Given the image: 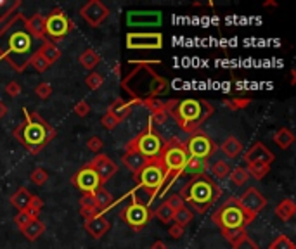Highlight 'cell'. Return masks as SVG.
Listing matches in <instances>:
<instances>
[{
  "instance_id": "38",
  "label": "cell",
  "mask_w": 296,
  "mask_h": 249,
  "mask_svg": "<svg viewBox=\"0 0 296 249\" xmlns=\"http://www.w3.org/2000/svg\"><path fill=\"white\" fill-rule=\"evenodd\" d=\"M229 178H231V182L236 187H243V185H246V182L249 180V175H248L246 168H243V166H236V168L231 170Z\"/></svg>"
},
{
  "instance_id": "62",
  "label": "cell",
  "mask_w": 296,
  "mask_h": 249,
  "mask_svg": "<svg viewBox=\"0 0 296 249\" xmlns=\"http://www.w3.org/2000/svg\"><path fill=\"white\" fill-rule=\"evenodd\" d=\"M296 83V71L294 69H291V85Z\"/></svg>"
},
{
  "instance_id": "35",
  "label": "cell",
  "mask_w": 296,
  "mask_h": 249,
  "mask_svg": "<svg viewBox=\"0 0 296 249\" xmlns=\"http://www.w3.org/2000/svg\"><path fill=\"white\" fill-rule=\"evenodd\" d=\"M173 215H175V209H171L165 201H163L154 211V216L165 225H170L171 221H173Z\"/></svg>"
},
{
  "instance_id": "57",
  "label": "cell",
  "mask_w": 296,
  "mask_h": 249,
  "mask_svg": "<svg viewBox=\"0 0 296 249\" xmlns=\"http://www.w3.org/2000/svg\"><path fill=\"white\" fill-rule=\"evenodd\" d=\"M184 232H185V228L184 227H180V225H177V223H173L170 227V237L171 239H182V235H184Z\"/></svg>"
},
{
  "instance_id": "21",
  "label": "cell",
  "mask_w": 296,
  "mask_h": 249,
  "mask_svg": "<svg viewBox=\"0 0 296 249\" xmlns=\"http://www.w3.org/2000/svg\"><path fill=\"white\" fill-rule=\"evenodd\" d=\"M83 228L87 230V233L92 237V239H101V237L106 235V233L109 232L111 223H109V220L104 215H99V216L92 218V220L85 221Z\"/></svg>"
},
{
  "instance_id": "15",
  "label": "cell",
  "mask_w": 296,
  "mask_h": 249,
  "mask_svg": "<svg viewBox=\"0 0 296 249\" xmlns=\"http://www.w3.org/2000/svg\"><path fill=\"white\" fill-rule=\"evenodd\" d=\"M71 185H75L76 189H80L81 192H95L99 187H104L101 185V180L99 177L95 175V171H93L90 166L85 165L83 168H80L76 171L75 175L71 177Z\"/></svg>"
},
{
  "instance_id": "2",
  "label": "cell",
  "mask_w": 296,
  "mask_h": 249,
  "mask_svg": "<svg viewBox=\"0 0 296 249\" xmlns=\"http://www.w3.org/2000/svg\"><path fill=\"white\" fill-rule=\"evenodd\" d=\"M130 64L135 68L122 80V88L132 100L154 99L168 92V80L151 68L153 64H159V61H130Z\"/></svg>"
},
{
  "instance_id": "25",
  "label": "cell",
  "mask_w": 296,
  "mask_h": 249,
  "mask_svg": "<svg viewBox=\"0 0 296 249\" xmlns=\"http://www.w3.org/2000/svg\"><path fill=\"white\" fill-rule=\"evenodd\" d=\"M31 197H33V194H31L30 190L26 189V187H19V189L16 190L13 196H11V204H13L16 209H18V213L19 211H25V209L28 208Z\"/></svg>"
},
{
  "instance_id": "20",
  "label": "cell",
  "mask_w": 296,
  "mask_h": 249,
  "mask_svg": "<svg viewBox=\"0 0 296 249\" xmlns=\"http://www.w3.org/2000/svg\"><path fill=\"white\" fill-rule=\"evenodd\" d=\"M274 159V153L268 147H265L262 142H255L249 147L248 153H244V161L246 163H267V165H272Z\"/></svg>"
},
{
  "instance_id": "9",
  "label": "cell",
  "mask_w": 296,
  "mask_h": 249,
  "mask_svg": "<svg viewBox=\"0 0 296 249\" xmlns=\"http://www.w3.org/2000/svg\"><path fill=\"white\" fill-rule=\"evenodd\" d=\"M163 146H165V139L154 130V125H147L146 130L130 139L125 146V151H135L146 159H154L161 153Z\"/></svg>"
},
{
  "instance_id": "29",
  "label": "cell",
  "mask_w": 296,
  "mask_h": 249,
  "mask_svg": "<svg viewBox=\"0 0 296 249\" xmlns=\"http://www.w3.org/2000/svg\"><path fill=\"white\" fill-rule=\"evenodd\" d=\"M38 52H40L42 56H44L45 59L49 61V64L56 62L62 56V52H61L59 47L54 44V42H50V40H44V42H42V45H40V49H38Z\"/></svg>"
},
{
  "instance_id": "52",
  "label": "cell",
  "mask_w": 296,
  "mask_h": 249,
  "mask_svg": "<svg viewBox=\"0 0 296 249\" xmlns=\"http://www.w3.org/2000/svg\"><path fill=\"white\" fill-rule=\"evenodd\" d=\"M31 220H33V218H30V215L26 211H19L18 215L14 216V223H16V227H18L19 230H21L25 225H28Z\"/></svg>"
},
{
  "instance_id": "14",
  "label": "cell",
  "mask_w": 296,
  "mask_h": 249,
  "mask_svg": "<svg viewBox=\"0 0 296 249\" xmlns=\"http://www.w3.org/2000/svg\"><path fill=\"white\" fill-rule=\"evenodd\" d=\"M127 47L132 50H159L163 47L161 33H128Z\"/></svg>"
},
{
  "instance_id": "11",
  "label": "cell",
  "mask_w": 296,
  "mask_h": 249,
  "mask_svg": "<svg viewBox=\"0 0 296 249\" xmlns=\"http://www.w3.org/2000/svg\"><path fill=\"white\" fill-rule=\"evenodd\" d=\"M75 28V23L66 16L61 7L52 9L45 16V38L47 40H61Z\"/></svg>"
},
{
  "instance_id": "10",
  "label": "cell",
  "mask_w": 296,
  "mask_h": 249,
  "mask_svg": "<svg viewBox=\"0 0 296 249\" xmlns=\"http://www.w3.org/2000/svg\"><path fill=\"white\" fill-rule=\"evenodd\" d=\"M130 197H132V202L128 206H125L122 211H120V218H122V221H125V225H128L134 232H140L147 223H149L153 213H151L149 206L137 199L135 190L130 192Z\"/></svg>"
},
{
  "instance_id": "8",
  "label": "cell",
  "mask_w": 296,
  "mask_h": 249,
  "mask_svg": "<svg viewBox=\"0 0 296 249\" xmlns=\"http://www.w3.org/2000/svg\"><path fill=\"white\" fill-rule=\"evenodd\" d=\"M134 180L139 189H142L146 194H149L151 201H153L156 194L161 192V189L166 184V171L158 158L147 159L146 165L137 173H134Z\"/></svg>"
},
{
  "instance_id": "59",
  "label": "cell",
  "mask_w": 296,
  "mask_h": 249,
  "mask_svg": "<svg viewBox=\"0 0 296 249\" xmlns=\"http://www.w3.org/2000/svg\"><path fill=\"white\" fill-rule=\"evenodd\" d=\"M7 111H9V107H7V106H6V104H4V102H2V100H0V119H2V118H4V116H6V114H7Z\"/></svg>"
},
{
  "instance_id": "33",
  "label": "cell",
  "mask_w": 296,
  "mask_h": 249,
  "mask_svg": "<svg viewBox=\"0 0 296 249\" xmlns=\"http://www.w3.org/2000/svg\"><path fill=\"white\" fill-rule=\"evenodd\" d=\"M246 165L248 175L255 178V180H262L265 175L270 171V165H267V163H246Z\"/></svg>"
},
{
  "instance_id": "1",
  "label": "cell",
  "mask_w": 296,
  "mask_h": 249,
  "mask_svg": "<svg viewBox=\"0 0 296 249\" xmlns=\"http://www.w3.org/2000/svg\"><path fill=\"white\" fill-rule=\"evenodd\" d=\"M23 19H25V16L21 13H16L0 28V61H7L18 73H23L28 68L31 40H33L26 33V30L19 26Z\"/></svg>"
},
{
  "instance_id": "30",
  "label": "cell",
  "mask_w": 296,
  "mask_h": 249,
  "mask_svg": "<svg viewBox=\"0 0 296 249\" xmlns=\"http://www.w3.org/2000/svg\"><path fill=\"white\" fill-rule=\"evenodd\" d=\"M272 140L275 142V146L280 147V149H289L294 142V134L289 130V128H279L274 134Z\"/></svg>"
},
{
  "instance_id": "54",
  "label": "cell",
  "mask_w": 296,
  "mask_h": 249,
  "mask_svg": "<svg viewBox=\"0 0 296 249\" xmlns=\"http://www.w3.org/2000/svg\"><path fill=\"white\" fill-rule=\"evenodd\" d=\"M21 85L18 83V81H9V83L6 85V93L9 97H18L19 93H21Z\"/></svg>"
},
{
  "instance_id": "55",
  "label": "cell",
  "mask_w": 296,
  "mask_h": 249,
  "mask_svg": "<svg viewBox=\"0 0 296 249\" xmlns=\"http://www.w3.org/2000/svg\"><path fill=\"white\" fill-rule=\"evenodd\" d=\"M95 206V199H93L92 192H85L83 196L80 197V209L81 208H93Z\"/></svg>"
},
{
  "instance_id": "49",
  "label": "cell",
  "mask_w": 296,
  "mask_h": 249,
  "mask_svg": "<svg viewBox=\"0 0 296 249\" xmlns=\"http://www.w3.org/2000/svg\"><path fill=\"white\" fill-rule=\"evenodd\" d=\"M73 111H75L76 116L85 118V116H88V112H90V104H88L87 100H78L75 104V107H73Z\"/></svg>"
},
{
  "instance_id": "53",
  "label": "cell",
  "mask_w": 296,
  "mask_h": 249,
  "mask_svg": "<svg viewBox=\"0 0 296 249\" xmlns=\"http://www.w3.org/2000/svg\"><path fill=\"white\" fill-rule=\"evenodd\" d=\"M165 202L170 206L171 209H175V211H177L178 208H182V206H185V202L182 201V197L178 196V194H171V196H170Z\"/></svg>"
},
{
  "instance_id": "22",
  "label": "cell",
  "mask_w": 296,
  "mask_h": 249,
  "mask_svg": "<svg viewBox=\"0 0 296 249\" xmlns=\"http://www.w3.org/2000/svg\"><path fill=\"white\" fill-rule=\"evenodd\" d=\"M135 106H142V100H130V102H125L122 97H118V99L108 107V112H111V114L122 123L123 119H127L128 116H130V112L134 111Z\"/></svg>"
},
{
  "instance_id": "44",
  "label": "cell",
  "mask_w": 296,
  "mask_h": 249,
  "mask_svg": "<svg viewBox=\"0 0 296 249\" xmlns=\"http://www.w3.org/2000/svg\"><path fill=\"white\" fill-rule=\"evenodd\" d=\"M103 83H104V76L95 71H92L90 75L85 78V85H87L88 90H99L103 87Z\"/></svg>"
},
{
  "instance_id": "28",
  "label": "cell",
  "mask_w": 296,
  "mask_h": 249,
  "mask_svg": "<svg viewBox=\"0 0 296 249\" xmlns=\"http://www.w3.org/2000/svg\"><path fill=\"white\" fill-rule=\"evenodd\" d=\"M208 161L206 159H200V158H194V156H189L187 158V163L184 166V171L182 173H190V175H203L206 173L208 170Z\"/></svg>"
},
{
  "instance_id": "56",
  "label": "cell",
  "mask_w": 296,
  "mask_h": 249,
  "mask_svg": "<svg viewBox=\"0 0 296 249\" xmlns=\"http://www.w3.org/2000/svg\"><path fill=\"white\" fill-rule=\"evenodd\" d=\"M163 102H165V100H161L159 97H154V99H146V100H142V106H146L151 112H153V111H156L158 107H161Z\"/></svg>"
},
{
  "instance_id": "43",
  "label": "cell",
  "mask_w": 296,
  "mask_h": 249,
  "mask_svg": "<svg viewBox=\"0 0 296 249\" xmlns=\"http://www.w3.org/2000/svg\"><path fill=\"white\" fill-rule=\"evenodd\" d=\"M42 208H44V201L40 199L38 196H33L31 197V201H30V204H28V208L25 209L26 213L30 215V218H38V215H40V211H42Z\"/></svg>"
},
{
  "instance_id": "36",
  "label": "cell",
  "mask_w": 296,
  "mask_h": 249,
  "mask_svg": "<svg viewBox=\"0 0 296 249\" xmlns=\"http://www.w3.org/2000/svg\"><path fill=\"white\" fill-rule=\"evenodd\" d=\"M28 66H31V68L35 69V71H38V73H45L47 69L50 68V64H49V61L45 59L44 56H42L40 52H33L30 56V59H28Z\"/></svg>"
},
{
  "instance_id": "26",
  "label": "cell",
  "mask_w": 296,
  "mask_h": 249,
  "mask_svg": "<svg viewBox=\"0 0 296 249\" xmlns=\"http://www.w3.org/2000/svg\"><path fill=\"white\" fill-rule=\"evenodd\" d=\"M44 232H45V223L40 220V218H35V220H31L28 225H25V227L21 228V233L28 240H31V242L37 240Z\"/></svg>"
},
{
  "instance_id": "60",
  "label": "cell",
  "mask_w": 296,
  "mask_h": 249,
  "mask_svg": "<svg viewBox=\"0 0 296 249\" xmlns=\"http://www.w3.org/2000/svg\"><path fill=\"white\" fill-rule=\"evenodd\" d=\"M113 71H115V75H116V76H122V66H120L118 62H116L115 68H113Z\"/></svg>"
},
{
  "instance_id": "58",
  "label": "cell",
  "mask_w": 296,
  "mask_h": 249,
  "mask_svg": "<svg viewBox=\"0 0 296 249\" xmlns=\"http://www.w3.org/2000/svg\"><path fill=\"white\" fill-rule=\"evenodd\" d=\"M151 249H168V247H166V244L163 240H156V242H153Z\"/></svg>"
},
{
  "instance_id": "18",
  "label": "cell",
  "mask_w": 296,
  "mask_h": 249,
  "mask_svg": "<svg viewBox=\"0 0 296 249\" xmlns=\"http://www.w3.org/2000/svg\"><path fill=\"white\" fill-rule=\"evenodd\" d=\"M237 199H239V202L243 204V208L246 209L248 213H251V215H255V216H258V213L267 206V199H265L263 194L260 192L258 189H255V187L246 189Z\"/></svg>"
},
{
  "instance_id": "50",
  "label": "cell",
  "mask_w": 296,
  "mask_h": 249,
  "mask_svg": "<svg viewBox=\"0 0 296 249\" xmlns=\"http://www.w3.org/2000/svg\"><path fill=\"white\" fill-rule=\"evenodd\" d=\"M87 147H88V151H92V153L99 154L101 151H103V147H104V142H103V139H101V137L93 135V137H90V139L87 140Z\"/></svg>"
},
{
  "instance_id": "7",
  "label": "cell",
  "mask_w": 296,
  "mask_h": 249,
  "mask_svg": "<svg viewBox=\"0 0 296 249\" xmlns=\"http://www.w3.org/2000/svg\"><path fill=\"white\" fill-rule=\"evenodd\" d=\"M187 158H189V154H187V151H185L184 142H180L178 139L165 140V146H163L158 159L161 161L163 168L166 171V184L161 189V194H159V196H163V194L166 192V189L170 187V184H173V182L182 175L184 166L187 163Z\"/></svg>"
},
{
  "instance_id": "39",
  "label": "cell",
  "mask_w": 296,
  "mask_h": 249,
  "mask_svg": "<svg viewBox=\"0 0 296 249\" xmlns=\"http://www.w3.org/2000/svg\"><path fill=\"white\" fill-rule=\"evenodd\" d=\"M192 218H194V215H192V211H190L187 206H182V208H178L177 211H175V215H173V221L177 225H180V227H187V225L192 221Z\"/></svg>"
},
{
  "instance_id": "4",
  "label": "cell",
  "mask_w": 296,
  "mask_h": 249,
  "mask_svg": "<svg viewBox=\"0 0 296 249\" xmlns=\"http://www.w3.org/2000/svg\"><path fill=\"white\" fill-rule=\"evenodd\" d=\"M255 215L248 213L243 208V204H241L237 197H229L227 201L222 202L213 211L212 221L220 228L225 240L229 244H232L234 240H237L241 235L246 233V227L251 221H255Z\"/></svg>"
},
{
  "instance_id": "42",
  "label": "cell",
  "mask_w": 296,
  "mask_h": 249,
  "mask_svg": "<svg viewBox=\"0 0 296 249\" xmlns=\"http://www.w3.org/2000/svg\"><path fill=\"white\" fill-rule=\"evenodd\" d=\"M231 246L232 249H258V244H256L248 233H244V235H241L237 240H234Z\"/></svg>"
},
{
  "instance_id": "46",
  "label": "cell",
  "mask_w": 296,
  "mask_h": 249,
  "mask_svg": "<svg viewBox=\"0 0 296 249\" xmlns=\"http://www.w3.org/2000/svg\"><path fill=\"white\" fill-rule=\"evenodd\" d=\"M168 119V112H166V107H165V102H163L161 107H158L156 111L151 112V125H163Z\"/></svg>"
},
{
  "instance_id": "3",
  "label": "cell",
  "mask_w": 296,
  "mask_h": 249,
  "mask_svg": "<svg viewBox=\"0 0 296 249\" xmlns=\"http://www.w3.org/2000/svg\"><path fill=\"white\" fill-rule=\"evenodd\" d=\"M23 112L25 119L14 128L13 135L31 156H35L56 139V128L28 107H23Z\"/></svg>"
},
{
  "instance_id": "27",
  "label": "cell",
  "mask_w": 296,
  "mask_h": 249,
  "mask_svg": "<svg viewBox=\"0 0 296 249\" xmlns=\"http://www.w3.org/2000/svg\"><path fill=\"white\" fill-rule=\"evenodd\" d=\"M294 213H296V204L293 199H289V197L282 199L277 206H275V216L282 221L291 220V218L294 216Z\"/></svg>"
},
{
  "instance_id": "45",
  "label": "cell",
  "mask_w": 296,
  "mask_h": 249,
  "mask_svg": "<svg viewBox=\"0 0 296 249\" xmlns=\"http://www.w3.org/2000/svg\"><path fill=\"white\" fill-rule=\"evenodd\" d=\"M30 180L33 182L35 185L42 187L44 184H47V180H49V173H47L44 168H35L30 175Z\"/></svg>"
},
{
  "instance_id": "32",
  "label": "cell",
  "mask_w": 296,
  "mask_h": 249,
  "mask_svg": "<svg viewBox=\"0 0 296 249\" xmlns=\"http://www.w3.org/2000/svg\"><path fill=\"white\" fill-rule=\"evenodd\" d=\"M21 7V0H0V23H6Z\"/></svg>"
},
{
  "instance_id": "24",
  "label": "cell",
  "mask_w": 296,
  "mask_h": 249,
  "mask_svg": "<svg viewBox=\"0 0 296 249\" xmlns=\"http://www.w3.org/2000/svg\"><path fill=\"white\" fill-rule=\"evenodd\" d=\"M146 161H147V159L144 158V156H140L139 153H135V151H125L123 156H122L123 166L128 171H132V175L137 173V171L142 168L144 165H146Z\"/></svg>"
},
{
  "instance_id": "41",
  "label": "cell",
  "mask_w": 296,
  "mask_h": 249,
  "mask_svg": "<svg viewBox=\"0 0 296 249\" xmlns=\"http://www.w3.org/2000/svg\"><path fill=\"white\" fill-rule=\"evenodd\" d=\"M268 249H296V246L287 235H277L268 244Z\"/></svg>"
},
{
  "instance_id": "51",
  "label": "cell",
  "mask_w": 296,
  "mask_h": 249,
  "mask_svg": "<svg viewBox=\"0 0 296 249\" xmlns=\"http://www.w3.org/2000/svg\"><path fill=\"white\" fill-rule=\"evenodd\" d=\"M101 213H103V209L97 208V206H93V208H81V209H80V215L83 216L85 221H87V220H92V218H95V216H99Z\"/></svg>"
},
{
  "instance_id": "23",
  "label": "cell",
  "mask_w": 296,
  "mask_h": 249,
  "mask_svg": "<svg viewBox=\"0 0 296 249\" xmlns=\"http://www.w3.org/2000/svg\"><path fill=\"white\" fill-rule=\"evenodd\" d=\"M218 149H220V153L227 159H236L237 156H241V153H243V142L237 137H234V135H229V137L218 146Z\"/></svg>"
},
{
  "instance_id": "34",
  "label": "cell",
  "mask_w": 296,
  "mask_h": 249,
  "mask_svg": "<svg viewBox=\"0 0 296 249\" xmlns=\"http://www.w3.org/2000/svg\"><path fill=\"white\" fill-rule=\"evenodd\" d=\"M93 199H95V206L101 209H108V206L113 204V196L106 187H99V189L93 192Z\"/></svg>"
},
{
  "instance_id": "5",
  "label": "cell",
  "mask_w": 296,
  "mask_h": 249,
  "mask_svg": "<svg viewBox=\"0 0 296 249\" xmlns=\"http://www.w3.org/2000/svg\"><path fill=\"white\" fill-rule=\"evenodd\" d=\"M178 196L182 197V201H184L185 204H189L190 208L196 209V213L205 215V213L220 199L222 189L212 177L203 173V175H194V177L180 189Z\"/></svg>"
},
{
  "instance_id": "17",
  "label": "cell",
  "mask_w": 296,
  "mask_h": 249,
  "mask_svg": "<svg viewBox=\"0 0 296 249\" xmlns=\"http://www.w3.org/2000/svg\"><path fill=\"white\" fill-rule=\"evenodd\" d=\"M87 165L95 171V175L101 180V185H104L108 180H111V178L116 175V171H118L116 163L113 161L108 154H101V153L97 154L90 163H87Z\"/></svg>"
},
{
  "instance_id": "61",
  "label": "cell",
  "mask_w": 296,
  "mask_h": 249,
  "mask_svg": "<svg viewBox=\"0 0 296 249\" xmlns=\"http://www.w3.org/2000/svg\"><path fill=\"white\" fill-rule=\"evenodd\" d=\"M263 7H277V2H274V0H267V2H263Z\"/></svg>"
},
{
  "instance_id": "6",
  "label": "cell",
  "mask_w": 296,
  "mask_h": 249,
  "mask_svg": "<svg viewBox=\"0 0 296 249\" xmlns=\"http://www.w3.org/2000/svg\"><path fill=\"white\" fill-rule=\"evenodd\" d=\"M215 114V107L206 99H184L178 100L168 116L177 121L182 132L192 135L201 130V125Z\"/></svg>"
},
{
  "instance_id": "47",
  "label": "cell",
  "mask_w": 296,
  "mask_h": 249,
  "mask_svg": "<svg viewBox=\"0 0 296 249\" xmlns=\"http://www.w3.org/2000/svg\"><path fill=\"white\" fill-rule=\"evenodd\" d=\"M52 85L47 83V81H42V83H38L37 87H35V93H37V97H40L42 100H47L50 95H52Z\"/></svg>"
},
{
  "instance_id": "13",
  "label": "cell",
  "mask_w": 296,
  "mask_h": 249,
  "mask_svg": "<svg viewBox=\"0 0 296 249\" xmlns=\"http://www.w3.org/2000/svg\"><path fill=\"white\" fill-rule=\"evenodd\" d=\"M80 16L90 28H99L109 18V9L101 0H88L85 6H81Z\"/></svg>"
},
{
  "instance_id": "19",
  "label": "cell",
  "mask_w": 296,
  "mask_h": 249,
  "mask_svg": "<svg viewBox=\"0 0 296 249\" xmlns=\"http://www.w3.org/2000/svg\"><path fill=\"white\" fill-rule=\"evenodd\" d=\"M23 28L26 30V33L30 35L31 38H38V40H47L45 38V16L37 13L30 18L23 19Z\"/></svg>"
},
{
  "instance_id": "31",
  "label": "cell",
  "mask_w": 296,
  "mask_h": 249,
  "mask_svg": "<svg viewBox=\"0 0 296 249\" xmlns=\"http://www.w3.org/2000/svg\"><path fill=\"white\" fill-rule=\"evenodd\" d=\"M78 61H80V64L83 66L85 69H93L101 62V56H99V52H97L95 49L88 47V49H85L83 52L80 54Z\"/></svg>"
},
{
  "instance_id": "16",
  "label": "cell",
  "mask_w": 296,
  "mask_h": 249,
  "mask_svg": "<svg viewBox=\"0 0 296 249\" xmlns=\"http://www.w3.org/2000/svg\"><path fill=\"white\" fill-rule=\"evenodd\" d=\"M163 21V14L159 11H128L127 25L132 28H147V26H159Z\"/></svg>"
},
{
  "instance_id": "37",
  "label": "cell",
  "mask_w": 296,
  "mask_h": 249,
  "mask_svg": "<svg viewBox=\"0 0 296 249\" xmlns=\"http://www.w3.org/2000/svg\"><path fill=\"white\" fill-rule=\"evenodd\" d=\"M208 168L213 173V177H217V178H227L229 173H231V170H232V166L229 165L225 159H218V161H215L212 166H208Z\"/></svg>"
},
{
  "instance_id": "48",
  "label": "cell",
  "mask_w": 296,
  "mask_h": 249,
  "mask_svg": "<svg viewBox=\"0 0 296 249\" xmlns=\"http://www.w3.org/2000/svg\"><path fill=\"white\" fill-rule=\"evenodd\" d=\"M101 125H103V127L106 128V130H115V128L120 125V121L115 118V116L111 114V112L106 111V112H104L103 118H101Z\"/></svg>"
},
{
  "instance_id": "12",
  "label": "cell",
  "mask_w": 296,
  "mask_h": 249,
  "mask_svg": "<svg viewBox=\"0 0 296 249\" xmlns=\"http://www.w3.org/2000/svg\"><path fill=\"white\" fill-rule=\"evenodd\" d=\"M185 151L189 156H194V158H200V159H206L208 161L210 156H213L218 151V146L215 144V140L212 137L205 134V132H196L192 134L189 139L184 142Z\"/></svg>"
},
{
  "instance_id": "40",
  "label": "cell",
  "mask_w": 296,
  "mask_h": 249,
  "mask_svg": "<svg viewBox=\"0 0 296 249\" xmlns=\"http://www.w3.org/2000/svg\"><path fill=\"white\" fill-rule=\"evenodd\" d=\"M251 104V99L248 97H232V99H224V106L229 107L231 111H241L246 109Z\"/></svg>"
}]
</instances>
